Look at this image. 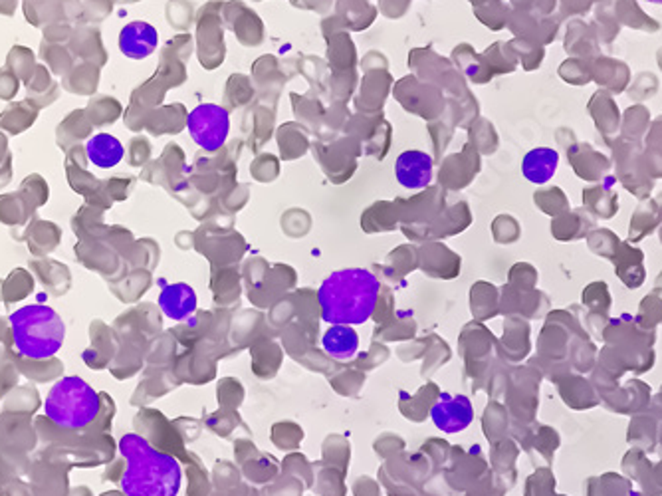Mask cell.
<instances>
[{
  "instance_id": "cell-6",
  "label": "cell",
  "mask_w": 662,
  "mask_h": 496,
  "mask_svg": "<svg viewBox=\"0 0 662 496\" xmlns=\"http://www.w3.org/2000/svg\"><path fill=\"white\" fill-rule=\"evenodd\" d=\"M430 419L438 431L455 435V433L465 431L475 419V407H472V401L462 394H440L433 409H430Z\"/></svg>"
},
{
  "instance_id": "cell-9",
  "label": "cell",
  "mask_w": 662,
  "mask_h": 496,
  "mask_svg": "<svg viewBox=\"0 0 662 496\" xmlns=\"http://www.w3.org/2000/svg\"><path fill=\"white\" fill-rule=\"evenodd\" d=\"M157 302H159L161 312L167 318L175 320V322H183V320H188L197 312L198 300H197L195 288L191 284L175 282V284L163 286V291Z\"/></svg>"
},
{
  "instance_id": "cell-2",
  "label": "cell",
  "mask_w": 662,
  "mask_h": 496,
  "mask_svg": "<svg viewBox=\"0 0 662 496\" xmlns=\"http://www.w3.org/2000/svg\"><path fill=\"white\" fill-rule=\"evenodd\" d=\"M379 281L367 268H343L331 272L318 291L323 322L330 326H360L369 322L379 302Z\"/></svg>"
},
{
  "instance_id": "cell-4",
  "label": "cell",
  "mask_w": 662,
  "mask_h": 496,
  "mask_svg": "<svg viewBox=\"0 0 662 496\" xmlns=\"http://www.w3.org/2000/svg\"><path fill=\"white\" fill-rule=\"evenodd\" d=\"M101 399L86 379L80 376H66L50 387L44 413L60 429L82 431L91 425L100 415Z\"/></svg>"
},
{
  "instance_id": "cell-11",
  "label": "cell",
  "mask_w": 662,
  "mask_h": 496,
  "mask_svg": "<svg viewBox=\"0 0 662 496\" xmlns=\"http://www.w3.org/2000/svg\"><path fill=\"white\" fill-rule=\"evenodd\" d=\"M558 163H560L558 151H553L550 148L532 149L525 155L522 163L523 177L535 185L548 183L555 175V171H558Z\"/></svg>"
},
{
  "instance_id": "cell-5",
  "label": "cell",
  "mask_w": 662,
  "mask_h": 496,
  "mask_svg": "<svg viewBox=\"0 0 662 496\" xmlns=\"http://www.w3.org/2000/svg\"><path fill=\"white\" fill-rule=\"evenodd\" d=\"M187 128L193 141L205 151H216L225 146L230 131V118L216 103H201L187 118Z\"/></svg>"
},
{
  "instance_id": "cell-10",
  "label": "cell",
  "mask_w": 662,
  "mask_h": 496,
  "mask_svg": "<svg viewBox=\"0 0 662 496\" xmlns=\"http://www.w3.org/2000/svg\"><path fill=\"white\" fill-rule=\"evenodd\" d=\"M321 346L325 354H330L338 361H348L357 356L360 349V334L355 332L353 326L333 324L328 328V332L321 338Z\"/></svg>"
},
{
  "instance_id": "cell-13",
  "label": "cell",
  "mask_w": 662,
  "mask_h": 496,
  "mask_svg": "<svg viewBox=\"0 0 662 496\" xmlns=\"http://www.w3.org/2000/svg\"><path fill=\"white\" fill-rule=\"evenodd\" d=\"M647 3H653V5H662V0H647Z\"/></svg>"
},
{
  "instance_id": "cell-3",
  "label": "cell",
  "mask_w": 662,
  "mask_h": 496,
  "mask_svg": "<svg viewBox=\"0 0 662 496\" xmlns=\"http://www.w3.org/2000/svg\"><path fill=\"white\" fill-rule=\"evenodd\" d=\"M16 351L26 359L44 361L54 358L64 346L66 324L54 308L26 304L8 318Z\"/></svg>"
},
{
  "instance_id": "cell-12",
  "label": "cell",
  "mask_w": 662,
  "mask_h": 496,
  "mask_svg": "<svg viewBox=\"0 0 662 496\" xmlns=\"http://www.w3.org/2000/svg\"><path fill=\"white\" fill-rule=\"evenodd\" d=\"M88 161L100 169H111L123 159L121 141L110 133H98L86 143Z\"/></svg>"
},
{
  "instance_id": "cell-8",
  "label": "cell",
  "mask_w": 662,
  "mask_h": 496,
  "mask_svg": "<svg viewBox=\"0 0 662 496\" xmlns=\"http://www.w3.org/2000/svg\"><path fill=\"white\" fill-rule=\"evenodd\" d=\"M159 46V34L157 28L145 20H133L125 24L120 33V50L123 56L131 60H143L151 56Z\"/></svg>"
},
{
  "instance_id": "cell-7",
  "label": "cell",
  "mask_w": 662,
  "mask_h": 496,
  "mask_svg": "<svg viewBox=\"0 0 662 496\" xmlns=\"http://www.w3.org/2000/svg\"><path fill=\"white\" fill-rule=\"evenodd\" d=\"M435 163L428 153L418 149H408L398 155L395 161L397 181L405 189H425L433 183Z\"/></svg>"
},
{
  "instance_id": "cell-1",
  "label": "cell",
  "mask_w": 662,
  "mask_h": 496,
  "mask_svg": "<svg viewBox=\"0 0 662 496\" xmlns=\"http://www.w3.org/2000/svg\"><path fill=\"white\" fill-rule=\"evenodd\" d=\"M125 467L121 491L125 496H178L183 487V469L169 453L155 449L138 433H125L120 439Z\"/></svg>"
}]
</instances>
